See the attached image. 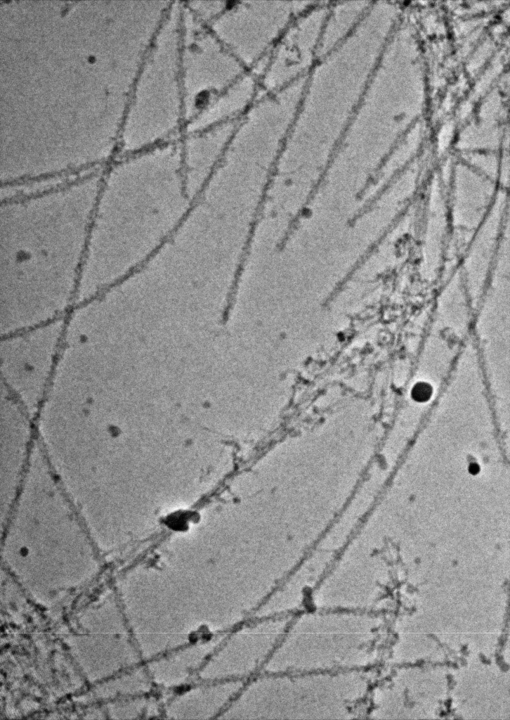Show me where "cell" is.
I'll return each mask as SVG.
<instances>
[{"instance_id":"1","label":"cell","mask_w":510,"mask_h":720,"mask_svg":"<svg viewBox=\"0 0 510 720\" xmlns=\"http://www.w3.org/2000/svg\"><path fill=\"white\" fill-rule=\"evenodd\" d=\"M379 34L371 23L353 32L320 57L306 76L282 156L301 151L322 154L325 164L320 181L333 167L353 118V105Z\"/></svg>"},{"instance_id":"2","label":"cell","mask_w":510,"mask_h":720,"mask_svg":"<svg viewBox=\"0 0 510 720\" xmlns=\"http://www.w3.org/2000/svg\"><path fill=\"white\" fill-rule=\"evenodd\" d=\"M182 2L172 1L156 34L136 98L131 141L155 146L180 138L185 124L180 70Z\"/></svg>"},{"instance_id":"3","label":"cell","mask_w":510,"mask_h":720,"mask_svg":"<svg viewBox=\"0 0 510 720\" xmlns=\"http://www.w3.org/2000/svg\"><path fill=\"white\" fill-rule=\"evenodd\" d=\"M180 70L185 123L247 70L182 2Z\"/></svg>"},{"instance_id":"4","label":"cell","mask_w":510,"mask_h":720,"mask_svg":"<svg viewBox=\"0 0 510 720\" xmlns=\"http://www.w3.org/2000/svg\"><path fill=\"white\" fill-rule=\"evenodd\" d=\"M314 1L228 2L207 25L247 70L263 62L292 20Z\"/></svg>"},{"instance_id":"5","label":"cell","mask_w":510,"mask_h":720,"mask_svg":"<svg viewBox=\"0 0 510 720\" xmlns=\"http://www.w3.org/2000/svg\"><path fill=\"white\" fill-rule=\"evenodd\" d=\"M329 4L314 2L286 28L269 53L259 77L260 94L285 89L311 71L319 58Z\"/></svg>"},{"instance_id":"6","label":"cell","mask_w":510,"mask_h":720,"mask_svg":"<svg viewBox=\"0 0 510 720\" xmlns=\"http://www.w3.org/2000/svg\"><path fill=\"white\" fill-rule=\"evenodd\" d=\"M260 94L259 77L247 70L205 103L185 124L183 134L237 121Z\"/></svg>"},{"instance_id":"7","label":"cell","mask_w":510,"mask_h":720,"mask_svg":"<svg viewBox=\"0 0 510 720\" xmlns=\"http://www.w3.org/2000/svg\"><path fill=\"white\" fill-rule=\"evenodd\" d=\"M353 4L329 3L322 29L319 58L344 42L353 32L359 11Z\"/></svg>"},{"instance_id":"8","label":"cell","mask_w":510,"mask_h":720,"mask_svg":"<svg viewBox=\"0 0 510 720\" xmlns=\"http://www.w3.org/2000/svg\"><path fill=\"white\" fill-rule=\"evenodd\" d=\"M184 6L199 20L209 25L226 7L224 1H194L183 2Z\"/></svg>"},{"instance_id":"9","label":"cell","mask_w":510,"mask_h":720,"mask_svg":"<svg viewBox=\"0 0 510 720\" xmlns=\"http://www.w3.org/2000/svg\"><path fill=\"white\" fill-rule=\"evenodd\" d=\"M432 394L431 387L426 382L417 383L412 390V397L419 401L428 400Z\"/></svg>"}]
</instances>
